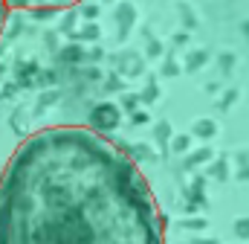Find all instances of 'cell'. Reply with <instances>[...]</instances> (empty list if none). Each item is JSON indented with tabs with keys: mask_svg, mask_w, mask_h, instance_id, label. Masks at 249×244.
<instances>
[{
	"mask_svg": "<svg viewBox=\"0 0 249 244\" xmlns=\"http://www.w3.org/2000/svg\"><path fill=\"white\" fill-rule=\"evenodd\" d=\"M0 23H3V0H0Z\"/></svg>",
	"mask_w": 249,
	"mask_h": 244,
	"instance_id": "3",
	"label": "cell"
},
{
	"mask_svg": "<svg viewBox=\"0 0 249 244\" xmlns=\"http://www.w3.org/2000/svg\"><path fill=\"white\" fill-rule=\"evenodd\" d=\"M75 3L81 0H3V6H12V9H67Z\"/></svg>",
	"mask_w": 249,
	"mask_h": 244,
	"instance_id": "2",
	"label": "cell"
},
{
	"mask_svg": "<svg viewBox=\"0 0 249 244\" xmlns=\"http://www.w3.org/2000/svg\"><path fill=\"white\" fill-rule=\"evenodd\" d=\"M0 244H165L154 192L116 142L81 125L26 137L0 172Z\"/></svg>",
	"mask_w": 249,
	"mask_h": 244,
	"instance_id": "1",
	"label": "cell"
}]
</instances>
